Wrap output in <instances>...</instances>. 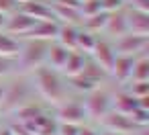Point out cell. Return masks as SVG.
<instances>
[{
    "instance_id": "cell-34",
    "label": "cell",
    "mask_w": 149,
    "mask_h": 135,
    "mask_svg": "<svg viewBox=\"0 0 149 135\" xmlns=\"http://www.w3.org/2000/svg\"><path fill=\"white\" fill-rule=\"evenodd\" d=\"M127 8H135V10H145L149 13V0H125Z\"/></svg>"
},
{
    "instance_id": "cell-17",
    "label": "cell",
    "mask_w": 149,
    "mask_h": 135,
    "mask_svg": "<svg viewBox=\"0 0 149 135\" xmlns=\"http://www.w3.org/2000/svg\"><path fill=\"white\" fill-rule=\"evenodd\" d=\"M104 33L110 35L112 39L120 37L127 33V19H125V8L118 10V13H110L108 19H106V25H104Z\"/></svg>"
},
{
    "instance_id": "cell-12",
    "label": "cell",
    "mask_w": 149,
    "mask_h": 135,
    "mask_svg": "<svg viewBox=\"0 0 149 135\" xmlns=\"http://www.w3.org/2000/svg\"><path fill=\"white\" fill-rule=\"evenodd\" d=\"M17 8L35 21H55L53 13H51V4L43 2V0H27V2L19 4Z\"/></svg>"
},
{
    "instance_id": "cell-25",
    "label": "cell",
    "mask_w": 149,
    "mask_h": 135,
    "mask_svg": "<svg viewBox=\"0 0 149 135\" xmlns=\"http://www.w3.org/2000/svg\"><path fill=\"white\" fill-rule=\"evenodd\" d=\"M106 19H108V15L106 13H98V15H94V17H86V19H82V29H86V31H90V33H94V35H98V33H104V25H106Z\"/></svg>"
},
{
    "instance_id": "cell-35",
    "label": "cell",
    "mask_w": 149,
    "mask_h": 135,
    "mask_svg": "<svg viewBox=\"0 0 149 135\" xmlns=\"http://www.w3.org/2000/svg\"><path fill=\"white\" fill-rule=\"evenodd\" d=\"M15 10H17V2H15V0H0V13L10 15Z\"/></svg>"
},
{
    "instance_id": "cell-14",
    "label": "cell",
    "mask_w": 149,
    "mask_h": 135,
    "mask_svg": "<svg viewBox=\"0 0 149 135\" xmlns=\"http://www.w3.org/2000/svg\"><path fill=\"white\" fill-rule=\"evenodd\" d=\"M133 64H135V57L133 55H116L114 57V64H112V68L108 72V76H112L118 84H127L129 78H131Z\"/></svg>"
},
{
    "instance_id": "cell-7",
    "label": "cell",
    "mask_w": 149,
    "mask_h": 135,
    "mask_svg": "<svg viewBox=\"0 0 149 135\" xmlns=\"http://www.w3.org/2000/svg\"><path fill=\"white\" fill-rule=\"evenodd\" d=\"M98 123L102 125V129H106V131H114V133H123V135H131V133L139 131V129L133 125V121L129 119V115L116 113V111H112V108H110V111H108Z\"/></svg>"
},
{
    "instance_id": "cell-16",
    "label": "cell",
    "mask_w": 149,
    "mask_h": 135,
    "mask_svg": "<svg viewBox=\"0 0 149 135\" xmlns=\"http://www.w3.org/2000/svg\"><path fill=\"white\" fill-rule=\"evenodd\" d=\"M86 59H88L86 53H82L78 49H72L70 55H68V59H65V66L61 68V76L63 78H72V76L80 74L84 70V66H86Z\"/></svg>"
},
{
    "instance_id": "cell-19",
    "label": "cell",
    "mask_w": 149,
    "mask_h": 135,
    "mask_svg": "<svg viewBox=\"0 0 149 135\" xmlns=\"http://www.w3.org/2000/svg\"><path fill=\"white\" fill-rule=\"evenodd\" d=\"M78 31L80 27L78 25H70V23H59L57 27V35H55V41L68 49H76V41H78Z\"/></svg>"
},
{
    "instance_id": "cell-6",
    "label": "cell",
    "mask_w": 149,
    "mask_h": 135,
    "mask_svg": "<svg viewBox=\"0 0 149 135\" xmlns=\"http://www.w3.org/2000/svg\"><path fill=\"white\" fill-rule=\"evenodd\" d=\"M116 55H141V53H147V47H149V37L145 35H133V33H125L120 37L114 39L112 43Z\"/></svg>"
},
{
    "instance_id": "cell-30",
    "label": "cell",
    "mask_w": 149,
    "mask_h": 135,
    "mask_svg": "<svg viewBox=\"0 0 149 135\" xmlns=\"http://www.w3.org/2000/svg\"><path fill=\"white\" fill-rule=\"evenodd\" d=\"M125 6H127L125 0H100V8H102V13H106V15L118 13V10H123Z\"/></svg>"
},
{
    "instance_id": "cell-27",
    "label": "cell",
    "mask_w": 149,
    "mask_h": 135,
    "mask_svg": "<svg viewBox=\"0 0 149 135\" xmlns=\"http://www.w3.org/2000/svg\"><path fill=\"white\" fill-rule=\"evenodd\" d=\"M129 119L133 121V125L137 129H145L149 125V108H143V106H137L135 111H131Z\"/></svg>"
},
{
    "instance_id": "cell-13",
    "label": "cell",
    "mask_w": 149,
    "mask_h": 135,
    "mask_svg": "<svg viewBox=\"0 0 149 135\" xmlns=\"http://www.w3.org/2000/svg\"><path fill=\"white\" fill-rule=\"evenodd\" d=\"M21 123V121H19ZM35 135H57V119L49 113H41L39 117H35L31 123H25Z\"/></svg>"
},
{
    "instance_id": "cell-36",
    "label": "cell",
    "mask_w": 149,
    "mask_h": 135,
    "mask_svg": "<svg viewBox=\"0 0 149 135\" xmlns=\"http://www.w3.org/2000/svg\"><path fill=\"white\" fill-rule=\"evenodd\" d=\"M78 135H100V131H96L94 127H88V125H80Z\"/></svg>"
},
{
    "instance_id": "cell-24",
    "label": "cell",
    "mask_w": 149,
    "mask_h": 135,
    "mask_svg": "<svg viewBox=\"0 0 149 135\" xmlns=\"http://www.w3.org/2000/svg\"><path fill=\"white\" fill-rule=\"evenodd\" d=\"M43 113V108L39 106V104H35V102H29V104H25V106H21V108H17L15 113H10L13 115V119L15 121H21V123H31L35 117H39Z\"/></svg>"
},
{
    "instance_id": "cell-29",
    "label": "cell",
    "mask_w": 149,
    "mask_h": 135,
    "mask_svg": "<svg viewBox=\"0 0 149 135\" xmlns=\"http://www.w3.org/2000/svg\"><path fill=\"white\" fill-rule=\"evenodd\" d=\"M98 13H102L100 0H84V2H80V15H82V19L94 17V15H98Z\"/></svg>"
},
{
    "instance_id": "cell-37",
    "label": "cell",
    "mask_w": 149,
    "mask_h": 135,
    "mask_svg": "<svg viewBox=\"0 0 149 135\" xmlns=\"http://www.w3.org/2000/svg\"><path fill=\"white\" fill-rule=\"evenodd\" d=\"M6 21H8V15L0 13V31H4V27H6Z\"/></svg>"
},
{
    "instance_id": "cell-15",
    "label": "cell",
    "mask_w": 149,
    "mask_h": 135,
    "mask_svg": "<svg viewBox=\"0 0 149 135\" xmlns=\"http://www.w3.org/2000/svg\"><path fill=\"white\" fill-rule=\"evenodd\" d=\"M70 51H72V49H68V47L59 45L57 41H51V43H49V49H47L45 66H49V68H53V70L61 72V68L65 66V59H68Z\"/></svg>"
},
{
    "instance_id": "cell-32",
    "label": "cell",
    "mask_w": 149,
    "mask_h": 135,
    "mask_svg": "<svg viewBox=\"0 0 149 135\" xmlns=\"http://www.w3.org/2000/svg\"><path fill=\"white\" fill-rule=\"evenodd\" d=\"M8 129H10V133H13V135H35V133H33L25 123H19V121H15V119L10 121Z\"/></svg>"
},
{
    "instance_id": "cell-11",
    "label": "cell",
    "mask_w": 149,
    "mask_h": 135,
    "mask_svg": "<svg viewBox=\"0 0 149 135\" xmlns=\"http://www.w3.org/2000/svg\"><path fill=\"white\" fill-rule=\"evenodd\" d=\"M57 27L59 23L57 21H37L33 25L31 31H27L19 41L23 39H39V41H55V35H57Z\"/></svg>"
},
{
    "instance_id": "cell-22",
    "label": "cell",
    "mask_w": 149,
    "mask_h": 135,
    "mask_svg": "<svg viewBox=\"0 0 149 135\" xmlns=\"http://www.w3.org/2000/svg\"><path fill=\"white\" fill-rule=\"evenodd\" d=\"M21 49V41L13 35H8L6 31H0V57H10L17 59Z\"/></svg>"
},
{
    "instance_id": "cell-41",
    "label": "cell",
    "mask_w": 149,
    "mask_h": 135,
    "mask_svg": "<svg viewBox=\"0 0 149 135\" xmlns=\"http://www.w3.org/2000/svg\"><path fill=\"white\" fill-rule=\"evenodd\" d=\"M2 127H4V125H2V121H0V129H2Z\"/></svg>"
},
{
    "instance_id": "cell-18",
    "label": "cell",
    "mask_w": 149,
    "mask_h": 135,
    "mask_svg": "<svg viewBox=\"0 0 149 135\" xmlns=\"http://www.w3.org/2000/svg\"><path fill=\"white\" fill-rule=\"evenodd\" d=\"M51 13H53V19L57 23H70V25H80L82 23V15H80L78 8H72V6H63V4L53 2L51 4Z\"/></svg>"
},
{
    "instance_id": "cell-4",
    "label": "cell",
    "mask_w": 149,
    "mask_h": 135,
    "mask_svg": "<svg viewBox=\"0 0 149 135\" xmlns=\"http://www.w3.org/2000/svg\"><path fill=\"white\" fill-rule=\"evenodd\" d=\"M84 108H86V115L88 119H94V121H100L110 108H112V94L108 90H102V88H96L88 94H84Z\"/></svg>"
},
{
    "instance_id": "cell-26",
    "label": "cell",
    "mask_w": 149,
    "mask_h": 135,
    "mask_svg": "<svg viewBox=\"0 0 149 135\" xmlns=\"http://www.w3.org/2000/svg\"><path fill=\"white\" fill-rule=\"evenodd\" d=\"M96 35L94 33H90V31H86V29H82L80 27V31H78V41H76V49L78 51H82V53H86V55H90V51L94 49V45H96Z\"/></svg>"
},
{
    "instance_id": "cell-38",
    "label": "cell",
    "mask_w": 149,
    "mask_h": 135,
    "mask_svg": "<svg viewBox=\"0 0 149 135\" xmlns=\"http://www.w3.org/2000/svg\"><path fill=\"white\" fill-rule=\"evenodd\" d=\"M2 102H4V86L0 84V106H2Z\"/></svg>"
},
{
    "instance_id": "cell-39",
    "label": "cell",
    "mask_w": 149,
    "mask_h": 135,
    "mask_svg": "<svg viewBox=\"0 0 149 135\" xmlns=\"http://www.w3.org/2000/svg\"><path fill=\"white\" fill-rule=\"evenodd\" d=\"M0 135H13V133H10L8 127H2V129H0Z\"/></svg>"
},
{
    "instance_id": "cell-33",
    "label": "cell",
    "mask_w": 149,
    "mask_h": 135,
    "mask_svg": "<svg viewBox=\"0 0 149 135\" xmlns=\"http://www.w3.org/2000/svg\"><path fill=\"white\" fill-rule=\"evenodd\" d=\"M80 125L74 123H57V135H78Z\"/></svg>"
},
{
    "instance_id": "cell-42",
    "label": "cell",
    "mask_w": 149,
    "mask_h": 135,
    "mask_svg": "<svg viewBox=\"0 0 149 135\" xmlns=\"http://www.w3.org/2000/svg\"><path fill=\"white\" fill-rule=\"evenodd\" d=\"M80 2H84V0H80Z\"/></svg>"
},
{
    "instance_id": "cell-20",
    "label": "cell",
    "mask_w": 149,
    "mask_h": 135,
    "mask_svg": "<svg viewBox=\"0 0 149 135\" xmlns=\"http://www.w3.org/2000/svg\"><path fill=\"white\" fill-rule=\"evenodd\" d=\"M65 80H68L70 90L80 92V94H88V92H92V90L100 88V84H98V82H94L92 78L84 76L82 72H80V74H76V76H72V78H65Z\"/></svg>"
},
{
    "instance_id": "cell-1",
    "label": "cell",
    "mask_w": 149,
    "mask_h": 135,
    "mask_svg": "<svg viewBox=\"0 0 149 135\" xmlns=\"http://www.w3.org/2000/svg\"><path fill=\"white\" fill-rule=\"evenodd\" d=\"M31 82L33 88L39 92L41 98H45L49 104L57 106L65 98H70V86L68 80L61 76V72L49 68V66H39L31 72Z\"/></svg>"
},
{
    "instance_id": "cell-21",
    "label": "cell",
    "mask_w": 149,
    "mask_h": 135,
    "mask_svg": "<svg viewBox=\"0 0 149 135\" xmlns=\"http://www.w3.org/2000/svg\"><path fill=\"white\" fill-rule=\"evenodd\" d=\"M137 106H139V100L135 96H131L127 90H123V92L112 96V111H116V113L131 115V111H135Z\"/></svg>"
},
{
    "instance_id": "cell-5",
    "label": "cell",
    "mask_w": 149,
    "mask_h": 135,
    "mask_svg": "<svg viewBox=\"0 0 149 135\" xmlns=\"http://www.w3.org/2000/svg\"><path fill=\"white\" fill-rule=\"evenodd\" d=\"M57 123H74V125H86L88 115L84 108V102L78 98H65L63 102H59L55 106V115Z\"/></svg>"
},
{
    "instance_id": "cell-40",
    "label": "cell",
    "mask_w": 149,
    "mask_h": 135,
    "mask_svg": "<svg viewBox=\"0 0 149 135\" xmlns=\"http://www.w3.org/2000/svg\"><path fill=\"white\" fill-rule=\"evenodd\" d=\"M100 135H123V133H114V131H106V129H104Z\"/></svg>"
},
{
    "instance_id": "cell-10",
    "label": "cell",
    "mask_w": 149,
    "mask_h": 135,
    "mask_svg": "<svg viewBox=\"0 0 149 135\" xmlns=\"http://www.w3.org/2000/svg\"><path fill=\"white\" fill-rule=\"evenodd\" d=\"M35 23H37L35 19H31L29 15H25V13H21V10L17 8L15 13H10V15H8V21H6L4 31H6L8 35H13V37L21 39L27 31H31V29H33V25H35Z\"/></svg>"
},
{
    "instance_id": "cell-31",
    "label": "cell",
    "mask_w": 149,
    "mask_h": 135,
    "mask_svg": "<svg viewBox=\"0 0 149 135\" xmlns=\"http://www.w3.org/2000/svg\"><path fill=\"white\" fill-rule=\"evenodd\" d=\"M17 70V59L10 57H0V78H6L8 74H13Z\"/></svg>"
},
{
    "instance_id": "cell-3",
    "label": "cell",
    "mask_w": 149,
    "mask_h": 135,
    "mask_svg": "<svg viewBox=\"0 0 149 135\" xmlns=\"http://www.w3.org/2000/svg\"><path fill=\"white\" fill-rule=\"evenodd\" d=\"M33 82L27 80V78H19L15 82H10L8 86H4V102H2V108L4 113H15L17 108L33 102Z\"/></svg>"
},
{
    "instance_id": "cell-23",
    "label": "cell",
    "mask_w": 149,
    "mask_h": 135,
    "mask_svg": "<svg viewBox=\"0 0 149 135\" xmlns=\"http://www.w3.org/2000/svg\"><path fill=\"white\" fill-rule=\"evenodd\" d=\"M147 80H149V57L147 53H141L135 57L129 82H147Z\"/></svg>"
},
{
    "instance_id": "cell-28",
    "label": "cell",
    "mask_w": 149,
    "mask_h": 135,
    "mask_svg": "<svg viewBox=\"0 0 149 135\" xmlns=\"http://www.w3.org/2000/svg\"><path fill=\"white\" fill-rule=\"evenodd\" d=\"M131 96L135 98H143V96H149V80L147 82H127V88H125Z\"/></svg>"
},
{
    "instance_id": "cell-9",
    "label": "cell",
    "mask_w": 149,
    "mask_h": 135,
    "mask_svg": "<svg viewBox=\"0 0 149 135\" xmlns=\"http://www.w3.org/2000/svg\"><path fill=\"white\" fill-rule=\"evenodd\" d=\"M125 19H127V33L149 37V13L125 6Z\"/></svg>"
},
{
    "instance_id": "cell-8",
    "label": "cell",
    "mask_w": 149,
    "mask_h": 135,
    "mask_svg": "<svg viewBox=\"0 0 149 135\" xmlns=\"http://www.w3.org/2000/svg\"><path fill=\"white\" fill-rule=\"evenodd\" d=\"M90 57L108 74L110 68H112V64H114V57H116V51L112 47V41H108V39H96V45L90 51Z\"/></svg>"
},
{
    "instance_id": "cell-2",
    "label": "cell",
    "mask_w": 149,
    "mask_h": 135,
    "mask_svg": "<svg viewBox=\"0 0 149 135\" xmlns=\"http://www.w3.org/2000/svg\"><path fill=\"white\" fill-rule=\"evenodd\" d=\"M51 41H39V39H23L21 49L17 55V68L23 72H33L39 66H45L47 49Z\"/></svg>"
}]
</instances>
